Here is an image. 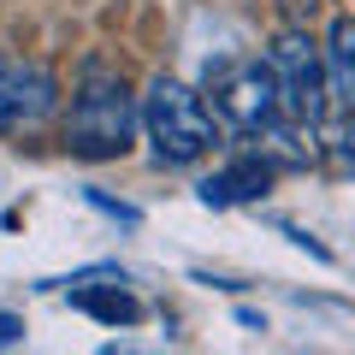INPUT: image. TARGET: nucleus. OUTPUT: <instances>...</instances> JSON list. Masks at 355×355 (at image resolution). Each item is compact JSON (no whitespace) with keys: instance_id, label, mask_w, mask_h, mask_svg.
<instances>
[{"instance_id":"obj_1","label":"nucleus","mask_w":355,"mask_h":355,"mask_svg":"<svg viewBox=\"0 0 355 355\" xmlns=\"http://www.w3.org/2000/svg\"><path fill=\"white\" fill-rule=\"evenodd\" d=\"M142 101L130 95L125 71L107 60H83L71 89V113H65V148L77 160H119L137 142Z\"/></svg>"},{"instance_id":"obj_2","label":"nucleus","mask_w":355,"mask_h":355,"mask_svg":"<svg viewBox=\"0 0 355 355\" xmlns=\"http://www.w3.org/2000/svg\"><path fill=\"white\" fill-rule=\"evenodd\" d=\"M142 130H148L160 166H190L219 142L214 107H207L190 83H178V77H166V71L154 77L148 95H142Z\"/></svg>"},{"instance_id":"obj_3","label":"nucleus","mask_w":355,"mask_h":355,"mask_svg":"<svg viewBox=\"0 0 355 355\" xmlns=\"http://www.w3.org/2000/svg\"><path fill=\"white\" fill-rule=\"evenodd\" d=\"M272 71H279L284 89V113L302 119V125H320L331 107V71H326V48L308 42V30H284L272 48H266Z\"/></svg>"},{"instance_id":"obj_4","label":"nucleus","mask_w":355,"mask_h":355,"mask_svg":"<svg viewBox=\"0 0 355 355\" xmlns=\"http://www.w3.org/2000/svg\"><path fill=\"white\" fill-rule=\"evenodd\" d=\"M214 95H219V119H225L231 130H249V137H261L266 125L284 119V89H279L272 60H243Z\"/></svg>"},{"instance_id":"obj_5","label":"nucleus","mask_w":355,"mask_h":355,"mask_svg":"<svg viewBox=\"0 0 355 355\" xmlns=\"http://www.w3.org/2000/svg\"><path fill=\"white\" fill-rule=\"evenodd\" d=\"M53 101H60V83H53L48 65H36V60H6L0 65V137L48 119Z\"/></svg>"},{"instance_id":"obj_6","label":"nucleus","mask_w":355,"mask_h":355,"mask_svg":"<svg viewBox=\"0 0 355 355\" xmlns=\"http://www.w3.org/2000/svg\"><path fill=\"white\" fill-rule=\"evenodd\" d=\"M65 296H71V308L107 320V326H137L142 320V302L125 291V272L119 266H89V272L65 279Z\"/></svg>"},{"instance_id":"obj_7","label":"nucleus","mask_w":355,"mask_h":355,"mask_svg":"<svg viewBox=\"0 0 355 355\" xmlns=\"http://www.w3.org/2000/svg\"><path fill=\"white\" fill-rule=\"evenodd\" d=\"M272 172H279V166L266 160L261 148H254V154H237L231 166H219L214 178H202V184H196V196H202L207 207H237V202H261V196L272 190Z\"/></svg>"},{"instance_id":"obj_8","label":"nucleus","mask_w":355,"mask_h":355,"mask_svg":"<svg viewBox=\"0 0 355 355\" xmlns=\"http://www.w3.org/2000/svg\"><path fill=\"white\" fill-rule=\"evenodd\" d=\"M326 71H331V101L355 113V18H338V24H331Z\"/></svg>"},{"instance_id":"obj_9","label":"nucleus","mask_w":355,"mask_h":355,"mask_svg":"<svg viewBox=\"0 0 355 355\" xmlns=\"http://www.w3.org/2000/svg\"><path fill=\"white\" fill-rule=\"evenodd\" d=\"M83 196H89V207H101V214H107V219H119V225H137V219H142L130 202H113V196H101V190H83Z\"/></svg>"},{"instance_id":"obj_10","label":"nucleus","mask_w":355,"mask_h":355,"mask_svg":"<svg viewBox=\"0 0 355 355\" xmlns=\"http://www.w3.org/2000/svg\"><path fill=\"white\" fill-rule=\"evenodd\" d=\"M12 343H24V320H18V314H6V308H0V355L12 349Z\"/></svg>"},{"instance_id":"obj_11","label":"nucleus","mask_w":355,"mask_h":355,"mask_svg":"<svg viewBox=\"0 0 355 355\" xmlns=\"http://www.w3.org/2000/svg\"><path fill=\"white\" fill-rule=\"evenodd\" d=\"M331 154H338V160H343V166L355 172V125H343L338 137H331Z\"/></svg>"},{"instance_id":"obj_12","label":"nucleus","mask_w":355,"mask_h":355,"mask_svg":"<svg viewBox=\"0 0 355 355\" xmlns=\"http://www.w3.org/2000/svg\"><path fill=\"white\" fill-rule=\"evenodd\" d=\"M101 355H154V349H130V343H125V338H119V343H107V349H101Z\"/></svg>"}]
</instances>
